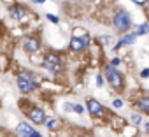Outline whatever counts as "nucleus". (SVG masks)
Returning a JSON list of instances; mask_svg holds the SVG:
<instances>
[{
	"label": "nucleus",
	"instance_id": "nucleus-1",
	"mask_svg": "<svg viewBox=\"0 0 149 137\" xmlns=\"http://www.w3.org/2000/svg\"><path fill=\"white\" fill-rule=\"evenodd\" d=\"M105 74H107V81H109V85L112 88H116V90H121L123 88V78H121V74L116 71L112 65H107L105 67Z\"/></svg>",
	"mask_w": 149,
	"mask_h": 137
},
{
	"label": "nucleus",
	"instance_id": "nucleus-2",
	"mask_svg": "<svg viewBox=\"0 0 149 137\" xmlns=\"http://www.w3.org/2000/svg\"><path fill=\"white\" fill-rule=\"evenodd\" d=\"M18 86H19V90H21L23 93H28L30 90H33V88H35V81H33L32 72H30V74H28V72H21V74L18 76Z\"/></svg>",
	"mask_w": 149,
	"mask_h": 137
},
{
	"label": "nucleus",
	"instance_id": "nucleus-3",
	"mask_svg": "<svg viewBox=\"0 0 149 137\" xmlns=\"http://www.w3.org/2000/svg\"><path fill=\"white\" fill-rule=\"evenodd\" d=\"M130 25H132V20H130V16H128L126 11H118L114 14V27L118 30H128Z\"/></svg>",
	"mask_w": 149,
	"mask_h": 137
},
{
	"label": "nucleus",
	"instance_id": "nucleus-4",
	"mask_svg": "<svg viewBox=\"0 0 149 137\" xmlns=\"http://www.w3.org/2000/svg\"><path fill=\"white\" fill-rule=\"evenodd\" d=\"M44 67L51 72H60L61 71V63H60V58L56 55H47L44 58Z\"/></svg>",
	"mask_w": 149,
	"mask_h": 137
},
{
	"label": "nucleus",
	"instance_id": "nucleus-5",
	"mask_svg": "<svg viewBox=\"0 0 149 137\" xmlns=\"http://www.w3.org/2000/svg\"><path fill=\"white\" fill-rule=\"evenodd\" d=\"M18 134L21 135V137H40V134L39 132H35L30 125H26V123H19L18 125Z\"/></svg>",
	"mask_w": 149,
	"mask_h": 137
},
{
	"label": "nucleus",
	"instance_id": "nucleus-6",
	"mask_svg": "<svg viewBox=\"0 0 149 137\" xmlns=\"http://www.w3.org/2000/svg\"><path fill=\"white\" fill-rule=\"evenodd\" d=\"M28 116H30V120H32L33 123H37V125H42V123L46 121V114H44V111H42V109H39V107L30 109Z\"/></svg>",
	"mask_w": 149,
	"mask_h": 137
},
{
	"label": "nucleus",
	"instance_id": "nucleus-7",
	"mask_svg": "<svg viewBox=\"0 0 149 137\" xmlns=\"http://www.w3.org/2000/svg\"><path fill=\"white\" fill-rule=\"evenodd\" d=\"M88 111H90L93 116H100V114H102V106H100V102H97L95 99H90V100H88Z\"/></svg>",
	"mask_w": 149,
	"mask_h": 137
},
{
	"label": "nucleus",
	"instance_id": "nucleus-8",
	"mask_svg": "<svg viewBox=\"0 0 149 137\" xmlns=\"http://www.w3.org/2000/svg\"><path fill=\"white\" fill-rule=\"evenodd\" d=\"M23 48H25L26 51H30V53H35V51L39 49V41H37V39H25Z\"/></svg>",
	"mask_w": 149,
	"mask_h": 137
},
{
	"label": "nucleus",
	"instance_id": "nucleus-9",
	"mask_svg": "<svg viewBox=\"0 0 149 137\" xmlns=\"http://www.w3.org/2000/svg\"><path fill=\"white\" fill-rule=\"evenodd\" d=\"M84 46H86V44L83 42V39H72V41H70V48H72L74 51H81Z\"/></svg>",
	"mask_w": 149,
	"mask_h": 137
},
{
	"label": "nucleus",
	"instance_id": "nucleus-10",
	"mask_svg": "<svg viewBox=\"0 0 149 137\" xmlns=\"http://www.w3.org/2000/svg\"><path fill=\"white\" fill-rule=\"evenodd\" d=\"M135 37H137V35H125V37L118 42V46H114V48H121V46H125V44H132V42H135Z\"/></svg>",
	"mask_w": 149,
	"mask_h": 137
},
{
	"label": "nucleus",
	"instance_id": "nucleus-11",
	"mask_svg": "<svg viewBox=\"0 0 149 137\" xmlns=\"http://www.w3.org/2000/svg\"><path fill=\"white\" fill-rule=\"evenodd\" d=\"M9 14H11V18L19 20V18L23 16V9H21V7H11V9H9Z\"/></svg>",
	"mask_w": 149,
	"mask_h": 137
},
{
	"label": "nucleus",
	"instance_id": "nucleus-12",
	"mask_svg": "<svg viewBox=\"0 0 149 137\" xmlns=\"http://www.w3.org/2000/svg\"><path fill=\"white\" fill-rule=\"evenodd\" d=\"M139 107H140L142 113H149V99L147 97L146 99H140L139 100Z\"/></svg>",
	"mask_w": 149,
	"mask_h": 137
},
{
	"label": "nucleus",
	"instance_id": "nucleus-13",
	"mask_svg": "<svg viewBox=\"0 0 149 137\" xmlns=\"http://www.w3.org/2000/svg\"><path fill=\"white\" fill-rule=\"evenodd\" d=\"M149 32V25L147 23H144V25H140L139 28H137V35H144V34H147Z\"/></svg>",
	"mask_w": 149,
	"mask_h": 137
},
{
	"label": "nucleus",
	"instance_id": "nucleus-14",
	"mask_svg": "<svg viewBox=\"0 0 149 137\" xmlns=\"http://www.w3.org/2000/svg\"><path fill=\"white\" fill-rule=\"evenodd\" d=\"M84 30L83 28H76V30H74V39H79V37H84Z\"/></svg>",
	"mask_w": 149,
	"mask_h": 137
},
{
	"label": "nucleus",
	"instance_id": "nucleus-15",
	"mask_svg": "<svg viewBox=\"0 0 149 137\" xmlns=\"http://www.w3.org/2000/svg\"><path fill=\"white\" fill-rule=\"evenodd\" d=\"M132 121H133L135 125H139V123L142 121V116H140V114H132Z\"/></svg>",
	"mask_w": 149,
	"mask_h": 137
},
{
	"label": "nucleus",
	"instance_id": "nucleus-16",
	"mask_svg": "<svg viewBox=\"0 0 149 137\" xmlns=\"http://www.w3.org/2000/svg\"><path fill=\"white\" fill-rule=\"evenodd\" d=\"M46 18H47L51 23H58V21H60V18H56L54 14H46Z\"/></svg>",
	"mask_w": 149,
	"mask_h": 137
},
{
	"label": "nucleus",
	"instance_id": "nucleus-17",
	"mask_svg": "<svg viewBox=\"0 0 149 137\" xmlns=\"http://www.w3.org/2000/svg\"><path fill=\"white\" fill-rule=\"evenodd\" d=\"M97 85H98V88L104 85V78H102V74H98V76H97Z\"/></svg>",
	"mask_w": 149,
	"mask_h": 137
},
{
	"label": "nucleus",
	"instance_id": "nucleus-18",
	"mask_svg": "<svg viewBox=\"0 0 149 137\" xmlns=\"http://www.w3.org/2000/svg\"><path fill=\"white\" fill-rule=\"evenodd\" d=\"M56 125H58V120H51V121L47 123V127H49V128H54Z\"/></svg>",
	"mask_w": 149,
	"mask_h": 137
},
{
	"label": "nucleus",
	"instance_id": "nucleus-19",
	"mask_svg": "<svg viewBox=\"0 0 149 137\" xmlns=\"http://www.w3.org/2000/svg\"><path fill=\"white\" fill-rule=\"evenodd\" d=\"M114 106H116V107H121V106H123V100H121V99H116V100H114Z\"/></svg>",
	"mask_w": 149,
	"mask_h": 137
},
{
	"label": "nucleus",
	"instance_id": "nucleus-20",
	"mask_svg": "<svg viewBox=\"0 0 149 137\" xmlns=\"http://www.w3.org/2000/svg\"><path fill=\"white\" fill-rule=\"evenodd\" d=\"M140 74H142V78H149V68H144Z\"/></svg>",
	"mask_w": 149,
	"mask_h": 137
},
{
	"label": "nucleus",
	"instance_id": "nucleus-21",
	"mask_svg": "<svg viewBox=\"0 0 149 137\" xmlns=\"http://www.w3.org/2000/svg\"><path fill=\"white\" fill-rule=\"evenodd\" d=\"M74 109H76V113H83V111H84L83 106H74Z\"/></svg>",
	"mask_w": 149,
	"mask_h": 137
},
{
	"label": "nucleus",
	"instance_id": "nucleus-22",
	"mask_svg": "<svg viewBox=\"0 0 149 137\" xmlns=\"http://www.w3.org/2000/svg\"><path fill=\"white\" fill-rule=\"evenodd\" d=\"M116 65H119V58H114L112 60V67H116Z\"/></svg>",
	"mask_w": 149,
	"mask_h": 137
},
{
	"label": "nucleus",
	"instance_id": "nucleus-23",
	"mask_svg": "<svg viewBox=\"0 0 149 137\" xmlns=\"http://www.w3.org/2000/svg\"><path fill=\"white\" fill-rule=\"evenodd\" d=\"M133 2H135V4H146L147 0H133Z\"/></svg>",
	"mask_w": 149,
	"mask_h": 137
},
{
	"label": "nucleus",
	"instance_id": "nucleus-24",
	"mask_svg": "<svg viewBox=\"0 0 149 137\" xmlns=\"http://www.w3.org/2000/svg\"><path fill=\"white\" fill-rule=\"evenodd\" d=\"M33 2H46V0H33Z\"/></svg>",
	"mask_w": 149,
	"mask_h": 137
},
{
	"label": "nucleus",
	"instance_id": "nucleus-25",
	"mask_svg": "<svg viewBox=\"0 0 149 137\" xmlns=\"http://www.w3.org/2000/svg\"><path fill=\"white\" fill-rule=\"evenodd\" d=\"M146 130H147V132H149V123H147V125H146Z\"/></svg>",
	"mask_w": 149,
	"mask_h": 137
}]
</instances>
